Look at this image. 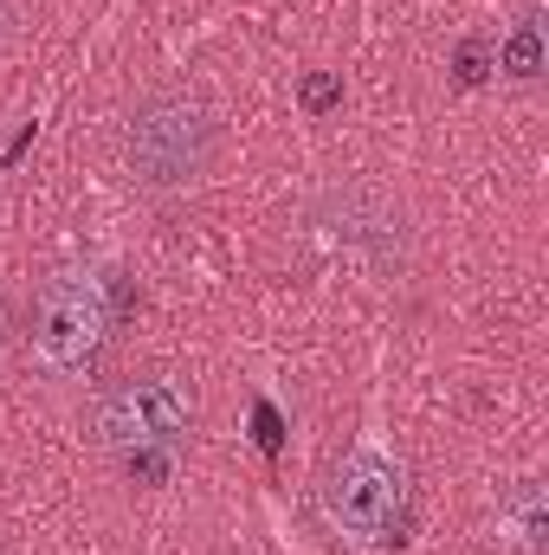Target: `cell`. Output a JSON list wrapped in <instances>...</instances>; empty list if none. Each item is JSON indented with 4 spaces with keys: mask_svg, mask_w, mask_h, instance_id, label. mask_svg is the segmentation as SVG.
I'll return each mask as SVG.
<instances>
[{
    "mask_svg": "<svg viewBox=\"0 0 549 555\" xmlns=\"http://www.w3.org/2000/svg\"><path fill=\"white\" fill-rule=\"evenodd\" d=\"M117 330V297H111V278L78 266V272H59L39 284L33 297V330H26V356L46 382H85L104 356Z\"/></svg>",
    "mask_w": 549,
    "mask_h": 555,
    "instance_id": "1",
    "label": "cell"
},
{
    "mask_svg": "<svg viewBox=\"0 0 549 555\" xmlns=\"http://www.w3.org/2000/svg\"><path fill=\"white\" fill-rule=\"evenodd\" d=\"M214 149H220V124H214L207 98H194V91H149L124 124V155L142 188L201 181L214 168Z\"/></svg>",
    "mask_w": 549,
    "mask_h": 555,
    "instance_id": "2",
    "label": "cell"
},
{
    "mask_svg": "<svg viewBox=\"0 0 549 555\" xmlns=\"http://www.w3.org/2000/svg\"><path fill=\"white\" fill-rule=\"evenodd\" d=\"M297 104H304V117H330V111L343 104V78H336V72H310V78L297 85Z\"/></svg>",
    "mask_w": 549,
    "mask_h": 555,
    "instance_id": "9",
    "label": "cell"
},
{
    "mask_svg": "<svg viewBox=\"0 0 549 555\" xmlns=\"http://www.w3.org/2000/svg\"><path fill=\"white\" fill-rule=\"evenodd\" d=\"M498 537L518 555H544L549 550V491L544 478H518L498 498Z\"/></svg>",
    "mask_w": 549,
    "mask_h": 555,
    "instance_id": "6",
    "label": "cell"
},
{
    "mask_svg": "<svg viewBox=\"0 0 549 555\" xmlns=\"http://www.w3.org/2000/svg\"><path fill=\"white\" fill-rule=\"evenodd\" d=\"M317 227H330L336 240L362 246L375 266H401V253H408V220H401V207L382 188H330L317 201Z\"/></svg>",
    "mask_w": 549,
    "mask_h": 555,
    "instance_id": "5",
    "label": "cell"
},
{
    "mask_svg": "<svg viewBox=\"0 0 549 555\" xmlns=\"http://www.w3.org/2000/svg\"><path fill=\"white\" fill-rule=\"evenodd\" d=\"M498 72L518 78V85L544 78V13H537V7H524L518 26H511V39L498 46Z\"/></svg>",
    "mask_w": 549,
    "mask_h": 555,
    "instance_id": "7",
    "label": "cell"
},
{
    "mask_svg": "<svg viewBox=\"0 0 549 555\" xmlns=\"http://www.w3.org/2000/svg\"><path fill=\"white\" fill-rule=\"evenodd\" d=\"M491 72H498V39H491V33H465V39L452 46V85L472 91V85H485Z\"/></svg>",
    "mask_w": 549,
    "mask_h": 555,
    "instance_id": "8",
    "label": "cell"
},
{
    "mask_svg": "<svg viewBox=\"0 0 549 555\" xmlns=\"http://www.w3.org/2000/svg\"><path fill=\"white\" fill-rule=\"evenodd\" d=\"M253 439H259L266 459H278V446H284V420H278L272 401H253Z\"/></svg>",
    "mask_w": 549,
    "mask_h": 555,
    "instance_id": "10",
    "label": "cell"
},
{
    "mask_svg": "<svg viewBox=\"0 0 549 555\" xmlns=\"http://www.w3.org/2000/svg\"><path fill=\"white\" fill-rule=\"evenodd\" d=\"M98 439L130 459V452H175L194 433V388L181 375H124L98 395L91 408Z\"/></svg>",
    "mask_w": 549,
    "mask_h": 555,
    "instance_id": "3",
    "label": "cell"
},
{
    "mask_svg": "<svg viewBox=\"0 0 549 555\" xmlns=\"http://www.w3.org/2000/svg\"><path fill=\"white\" fill-rule=\"evenodd\" d=\"M401 511H408V478L388 452L362 446L349 452L330 478H323V517L356 537V543H388L401 530Z\"/></svg>",
    "mask_w": 549,
    "mask_h": 555,
    "instance_id": "4",
    "label": "cell"
},
{
    "mask_svg": "<svg viewBox=\"0 0 549 555\" xmlns=\"http://www.w3.org/2000/svg\"><path fill=\"white\" fill-rule=\"evenodd\" d=\"M7 33H13V7L0 0V46H7Z\"/></svg>",
    "mask_w": 549,
    "mask_h": 555,
    "instance_id": "11",
    "label": "cell"
}]
</instances>
